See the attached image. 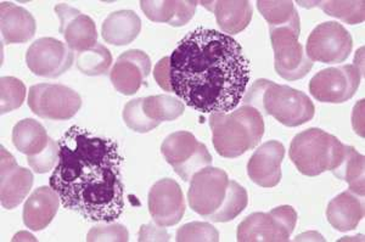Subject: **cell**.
<instances>
[{
	"instance_id": "cb8c5ba5",
	"label": "cell",
	"mask_w": 365,
	"mask_h": 242,
	"mask_svg": "<svg viewBox=\"0 0 365 242\" xmlns=\"http://www.w3.org/2000/svg\"><path fill=\"white\" fill-rule=\"evenodd\" d=\"M210 10L216 15L217 23L223 32L228 34L240 33L250 25L252 19V6L250 1L220 0L210 1Z\"/></svg>"
},
{
	"instance_id": "8d00e7d4",
	"label": "cell",
	"mask_w": 365,
	"mask_h": 242,
	"mask_svg": "<svg viewBox=\"0 0 365 242\" xmlns=\"http://www.w3.org/2000/svg\"><path fill=\"white\" fill-rule=\"evenodd\" d=\"M154 77L158 82L160 88L166 90V92H172L170 87V56H166L163 59L160 60L154 68Z\"/></svg>"
},
{
	"instance_id": "e0dca14e",
	"label": "cell",
	"mask_w": 365,
	"mask_h": 242,
	"mask_svg": "<svg viewBox=\"0 0 365 242\" xmlns=\"http://www.w3.org/2000/svg\"><path fill=\"white\" fill-rule=\"evenodd\" d=\"M1 206L6 209H14L22 204L34 185V174L27 168L20 167L15 157L1 147Z\"/></svg>"
},
{
	"instance_id": "5bb4252c",
	"label": "cell",
	"mask_w": 365,
	"mask_h": 242,
	"mask_svg": "<svg viewBox=\"0 0 365 242\" xmlns=\"http://www.w3.org/2000/svg\"><path fill=\"white\" fill-rule=\"evenodd\" d=\"M149 212L158 226H172L182 221L185 200L175 180L165 178L154 184L149 192Z\"/></svg>"
},
{
	"instance_id": "4316f807",
	"label": "cell",
	"mask_w": 365,
	"mask_h": 242,
	"mask_svg": "<svg viewBox=\"0 0 365 242\" xmlns=\"http://www.w3.org/2000/svg\"><path fill=\"white\" fill-rule=\"evenodd\" d=\"M143 109L148 117L161 123L175 121L180 117L185 110V105L175 96L155 95L144 98Z\"/></svg>"
},
{
	"instance_id": "83f0119b",
	"label": "cell",
	"mask_w": 365,
	"mask_h": 242,
	"mask_svg": "<svg viewBox=\"0 0 365 242\" xmlns=\"http://www.w3.org/2000/svg\"><path fill=\"white\" fill-rule=\"evenodd\" d=\"M247 204H249V196L245 188H242L235 180H229L228 194L223 202V206L220 207V211L213 213L206 219L215 223H227L232 221L246 209Z\"/></svg>"
},
{
	"instance_id": "d4e9b609",
	"label": "cell",
	"mask_w": 365,
	"mask_h": 242,
	"mask_svg": "<svg viewBox=\"0 0 365 242\" xmlns=\"http://www.w3.org/2000/svg\"><path fill=\"white\" fill-rule=\"evenodd\" d=\"M49 140L46 128L34 118L22 120L14 127V147L27 157H34L46 150Z\"/></svg>"
},
{
	"instance_id": "9c48e42d",
	"label": "cell",
	"mask_w": 365,
	"mask_h": 242,
	"mask_svg": "<svg viewBox=\"0 0 365 242\" xmlns=\"http://www.w3.org/2000/svg\"><path fill=\"white\" fill-rule=\"evenodd\" d=\"M29 106L44 120L66 121L75 117L82 106L78 93L61 84L42 83L29 88Z\"/></svg>"
},
{
	"instance_id": "5b68a950",
	"label": "cell",
	"mask_w": 365,
	"mask_h": 242,
	"mask_svg": "<svg viewBox=\"0 0 365 242\" xmlns=\"http://www.w3.org/2000/svg\"><path fill=\"white\" fill-rule=\"evenodd\" d=\"M342 142L319 128H309L297 134L290 145V159L303 176L317 177L332 172L346 152Z\"/></svg>"
},
{
	"instance_id": "f1b7e54d",
	"label": "cell",
	"mask_w": 365,
	"mask_h": 242,
	"mask_svg": "<svg viewBox=\"0 0 365 242\" xmlns=\"http://www.w3.org/2000/svg\"><path fill=\"white\" fill-rule=\"evenodd\" d=\"M76 63L83 75L91 77L106 75L113 65V55L108 48L98 43L91 49L78 53Z\"/></svg>"
},
{
	"instance_id": "f546056e",
	"label": "cell",
	"mask_w": 365,
	"mask_h": 242,
	"mask_svg": "<svg viewBox=\"0 0 365 242\" xmlns=\"http://www.w3.org/2000/svg\"><path fill=\"white\" fill-rule=\"evenodd\" d=\"M319 6L324 13L329 16L336 17L341 21L349 25H357L364 21L365 3L361 1H317L314 3Z\"/></svg>"
},
{
	"instance_id": "74e56055",
	"label": "cell",
	"mask_w": 365,
	"mask_h": 242,
	"mask_svg": "<svg viewBox=\"0 0 365 242\" xmlns=\"http://www.w3.org/2000/svg\"><path fill=\"white\" fill-rule=\"evenodd\" d=\"M163 226H156L154 224L143 226L139 231V241H170V235L166 229H162Z\"/></svg>"
},
{
	"instance_id": "ac0fdd59",
	"label": "cell",
	"mask_w": 365,
	"mask_h": 242,
	"mask_svg": "<svg viewBox=\"0 0 365 242\" xmlns=\"http://www.w3.org/2000/svg\"><path fill=\"white\" fill-rule=\"evenodd\" d=\"M285 147L282 142L270 140L258 147L247 163V174L262 188H273L282 180V163Z\"/></svg>"
},
{
	"instance_id": "4dcf8cb0",
	"label": "cell",
	"mask_w": 365,
	"mask_h": 242,
	"mask_svg": "<svg viewBox=\"0 0 365 242\" xmlns=\"http://www.w3.org/2000/svg\"><path fill=\"white\" fill-rule=\"evenodd\" d=\"M257 8L261 15L272 27L287 25L294 19L297 10L292 1H264L258 0Z\"/></svg>"
},
{
	"instance_id": "30bf717a",
	"label": "cell",
	"mask_w": 365,
	"mask_h": 242,
	"mask_svg": "<svg viewBox=\"0 0 365 242\" xmlns=\"http://www.w3.org/2000/svg\"><path fill=\"white\" fill-rule=\"evenodd\" d=\"M361 72L356 65L329 67L309 82L311 95L320 102L342 104L352 99L361 84Z\"/></svg>"
},
{
	"instance_id": "44dd1931",
	"label": "cell",
	"mask_w": 365,
	"mask_h": 242,
	"mask_svg": "<svg viewBox=\"0 0 365 242\" xmlns=\"http://www.w3.org/2000/svg\"><path fill=\"white\" fill-rule=\"evenodd\" d=\"M327 217L334 229L341 233L356 229L364 217L363 196L347 190L329 204Z\"/></svg>"
},
{
	"instance_id": "52a82bcc",
	"label": "cell",
	"mask_w": 365,
	"mask_h": 242,
	"mask_svg": "<svg viewBox=\"0 0 365 242\" xmlns=\"http://www.w3.org/2000/svg\"><path fill=\"white\" fill-rule=\"evenodd\" d=\"M296 223L297 212L291 206H280L268 213H252L237 226V241H289Z\"/></svg>"
},
{
	"instance_id": "7402d4cb",
	"label": "cell",
	"mask_w": 365,
	"mask_h": 242,
	"mask_svg": "<svg viewBox=\"0 0 365 242\" xmlns=\"http://www.w3.org/2000/svg\"><path fill=\"white\" fill-rule=\"evenodd\" d=\"M197 1H177V0H143L140 8L146 17L154 22L168 23L173 27L187 25L195 15Z\"/></svg>"
},
{
	"instance_id": "d590c367",
	"label": "cell",
	"mask_w": 365,
	"mask_h": 242,
	"mask_svg": "<svg viewBox=\"0 0 365 242\" xmlns=\"http://www.w3.org/2000/svg\"><path fill=\"white\" fill-rule=\"evenodd\" d=\"M128 230L122 224H111V226H96L91 228L88 233L87 241H128Z\"/></svg>"
},
{
	"instance_id": "ffe728a7",
	"label": "cell",
	"mask_w": 365,
	"mask_h": 242,
	"mask_svg": "<svg viewBox=\"0 0 365 242\" xmlns=\"http://www.w3.org/2000/svg\"><path fill=\"white\" fill-rule=\"evenodd\" d=\"M1 37L6 44L29 42L36 34L34 17L22 6L3 1L0 4Z\"/></svg>"
},
{
	"instance_id": "7c38bea8",
	"label": "cell",
	"mask_w": 365,
	"mask_h": 242,
	"mask_svg": "<svg viewBox=\"0 0 365 242\" xmlns=\"http://www.w3.org/2000/svg\"><path fill=\"white\" fill-rule=\"evenodd\" d=\"M353 41L349 31L339 22H324L312 31L306 55L312 63H341L349 59Z\"/></svg>"
},
{
	"instance_id": "6da1fadb",
	"label": "cell",
	"mask_w": 365,
	"mask_h": 242,
	"mask_svg": "<svg viewBox=\"0 0 365 242\" xmlns=\"http://www.w3.org/2000/svg\"><path fill=\"white\" fill-rule=\"evenodd\" d=\"M172 92L191 109L228 113L240 104L250 82V61L228 34L196 28L170 55Z\"/></svg>"
},
{
	"instance_id": "1f68e13d",
	"label": "cell",
	"mask_w": 365,
	"mask_h": 242,
	"mask_svg": "<svg viewBox=\"0 0 365 242\" xmlns=\"http://www.w3.org/2000/svg\"><path fill=\"white\" fill-rule=\"evenodd\" d=\"M0 88L3 115L21 107L26 98V87L21 80H17L15 77H3L0 80Z\"/></svg>"
},
{
	"instance_id": "8fae6325",
	"label": "cell",
	"mask_w": 365,
	"mask_h": 242,
	"mask_svg": "<svg viewBox=\"0 0 365 242\" xmlns=\"http://www.w3.org/2000/svg\"><path fill=\"white\" fill-rule=\"evenodd\" d=\"M190 182L187 201L192 211L204 218L220 211L228 194V174L223 169L208 166L196 172Z\"/></svg>"
},
{
	"instance_id": "9a60e30c",
	"label": "cell",
	"mask_w": 365,
	"mask_h": 242,
	"mask_svg": "<svg viewBox=\"0 0 365 242\" xmlns=\"http://www.w3.org/2000/svg\"><path fill=\"white\" fill-rule=\"evenodd\" d=\"M151 72V60L144 51L132 49L120 54L110 72L111 83L123 95H134Z\"/></svg>"
},
{
	"instance_id": "484cf974",
	"label": "cell",
	"mask_w": 365,
	"mask_h": 242,
	"mask_svg": "<svg viewBox=\"0 0 365 242\" xmlns=\"http://www.w3.org/2000/svg\"><path fill=\"white\" fill-rule=\"evenodd\" d=\"M364 156L359 154L353 147H346L344 157L341 159L332 174L349 183V190L357 194L359 196H364Z\"/></svg>"
},
{
	"instance_id": "4fadbf2b",
	"label": "cell",
	"mask_w": 365,
	"mask_h": 242,
	"mask_svg": "<svg viewBox=\"0 0 365 242\" xmlns=\"http://www.w3.org/2000/svg\"><path fill=\"white\" fill-rule=\"evenodd\" d=\"M75 61L73 51L55 38H41L29 46L26 63L34 75L56 78L70 70Z\"/></svg>"
},
{
	"instance_id": "8992f818",
	"label": "cell",
	"mask_w": 365,
	"mask_h": 242,
	"mask_svg": "<svg viewBox=\"0 0 365 242\" xmlns=\"http://www.w3.org/2000/svg\"><path fill=\"white\" fill-rule=\"evenodd\" d=\"M301 32L299 15L287 25L269 26L270 41L274 51V67L282 78L299 80L309 73L313 63L304 54L303 46L299 42Z\"/></svg>"
},
{
	"instance_id": "d6986e66",
	"label": "cell",
	"mask_w": 365,
	"mask_h": 242,
	"mask_svg": "<svg viewBox=\"0 0 365 242\" xmlns=\"http://www.w3.org/2000/svg\"><path fill=\"white\" fill-rule=\"evenodd\" d=\"M60 196L51 186L34 190L24 207V223L29 229L41 231L49 226L58 213Z\"/></svg>"
},
{
	"instance_id": "ba28073f",
	"label": "cell",
	"mask_w": 365,
	"mask_h": 242,
	"mask_svg": "<svg viewBox=\"0 0 365 242\" xmlns=\"http://www.w3.org/2000/svg\"><path fill=\"white\" fill-rule=\"evenodd\" d=\"M161 152L182 180L190 182L196 172L211 166L212 156L202 142L185 130L168 135L162 142Z\"/></svg>"
},
{
	"instance_id": "836d02e7",
	"label": "cell",
	"mask_w": 365,
	"mask_h": 242,
	"mask_svg": "<svg viewBox=\"0 0 365 242\" xmlns=\"http://www.w3.org/2000/svg\"><path fill=\"white\" fill-rule=\"evenodd\" d=\"M175 240L178 242H217L220 241V233L210 223L192 221L179 228Z\"/></svg>"
},
{
	"instance_id": "e575fe53",
	"label": "cell",
	"mask_w": 365,
	"mask_h": 242,
	"mask_svg": "<svg viewBox=\"0 0 365 242\" xmlns=\"http://www.w3.org/2000/svg\"><path fill=\"white\" fill-rule=\"evenodd\" d=\"M58 156H60V145L50 138L46 150L34 157H27V161L32 171L36 172L37 174H44L55 167V164L58 162Z\"/></svg>"
},
{
	"instance_id": "2e32d148",
	"label": "cell",
	"mask_w": 365,
	"mask_h": 242,
	"mask_svg": "<svg viewBox=\"0 0 365 242\" xmlns=\"http://www.w3.org/2000/svg\"><path fill=\"white\" fill-rule=\"evenodd\" d=\"M55 13L60 19V33L71 51L82 53L98 44L96 23L88 15L67 4L56 5Z\"/></svg>"
},
{
	"instance_id": "d6a6232c",
	"label": "cell",
	"mask_w": 365,
	"mask_h": 242,
	"mask_svg": "<svg viewBox=\"0 0 365 242\" xmlns=\"http://www.w3.org/2000/svg\"><path fill=\"white\" fill-rule=\"evenodd\" d=\"M143 102H144V98L134 99L129 101L123 110V120L125 125L137 133H148L160 125L158 122L146 116L145 111L143 109Z\"/></svg>"
},
{
	"instance_id": "7a4b0ae2",
	"label": "cell",
	"mask_w": 365,
	"mask_h": 242,
	"mask_svg": "<svg viewBox=\"0 0 365 242\" xmlns=\"http://www.w3.org/2000/svg\"><path fill=\"white\" fill-rule=\"evenodd\" d=\"M58 145V162L49 183L63 207L89 221L118 219L125 211V185L123 157L116 142L72 127Z\"/></svg>"
},
{
	"instance_id": "3957f363",
	"label": "cell",
	"mask_w": 365,
	"mask_h": 242,
	"mask_svg": "<svg viewBox=\"0 0 365 242\" xmlns=\"http://www.w3.org/2000/svg\"><path fill=\"white\" fill-rule=\"evenodd\" d=\"M210 125L213 147L225 159H235L257 147L264 134L261 112L250 105L232 113H212Z\"/></svg>"
},
{
	"instance_id": "603a6c76",
	"label": "cell",
	"mask_w": 365,
	"mask_h": 242,
	"mask_svg": "<svg viewBox=\"0 0 365 242\" xmlns=\"http://www.w3.org/2000/svg\"><path fill=\"white\" fill-rule=\"evenodd\" d=\"M140 31V17L132 10L110 14L101 27L105 42L117 46H128L134 42Z\"/></svg>"
},
{
	"instance_id": "277c9868",
	"label": "cell",
	"mask_w": 365,
	"mask_h": 242,
	"mask_svg": "<svg viewBox=\"0 0 365 242\" xmlns=\"http://www.w3.org/2000/svg\"><path fill=\"white\" fill-rule=\"evenodd\" d=\"M242 102L257 109L261 115L273 116L287 127L304 125L316 112L314 105L304 93L268 80H256L245 93Z\"/></svg>"
}]
</instances>
